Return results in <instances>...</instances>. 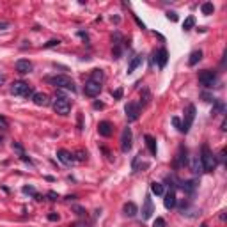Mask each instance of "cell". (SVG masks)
Masks as SVG:
<instances>
[{"mask_svg": "<svg viewBox=\"0 0 227 227\" xmlns=\"http://www.w3.org/2000/svg\"><path fill=\"white\" fill-rule=\"evenodd\" d=\"M200 96H202V99H204V101H215V99H213V96H211L209 92H202Z\"/></svg>", "mask_w": 227, "mask_h": 227, "instance_id": "41", "label": "cell"}, {"mask_svg": "<svg viewBox=\"0 0 227 227\" xmlns=\"http://www.w3.org/2000/svg\"><path fill=\"white\" fill-rule=\"evenodd\" d=\"M151 99H153V96H151L149 87H142V90H140V105L146 106V105L151 103Z\"/></svg>", "mask_w": 227, "mask_h": 227, "instance_id": "20", "label": "cell"}, {"mask_svg": "<svg viewBox=\"0 0 227 227\" xmlns=\"http://www.w3.org/2000/svg\"><path fill=\"white\" fill-rule=\"evenodd\" d=\"M78 130H80V131L83 130V116H82V112L78 114Z\"/></svg>", "mask_w": 227, "mask_h": 227, "instance_id": "42", "label": "cell"}, {"mask_svg": "<svg viewBox=\"0 0 227 227\" xmlns=\"http://www.w3.org/2000/svg\"><path fill=\"white\" fill-rule=\"evenodd\" d=\"M98 131H99L101 137H110V135L114 133V126H112L110 121H101L98 124Z\"/></svg>", "mask_w": 227, "mask_h": 227, "instance_id": "15", "label": "cell"}, {"mask_svg": "<svg viewBox=\"0 0 227 227\" xmlns=\"http://www.w3.org/2000/svg\"><path fill=\"white\" fill-rule=\"evenodd\" d=\"M73 211H75L78 216H83V215H85V208H82V206H73Z\"/></svg>", "mask_w": 227, "mask_h": 227, "instance_id": "35", "label": "cell"}, {"mask_svg": "<svg viewBox=\"0 0 227 227\" xmlns=\"http://www.w3.org/2000/svg\"><path fill=\"white\" fill-rule=\"evenodd\" d=\"M202 59V52L200 50H193L192 53H190V59H188V66H195L199 60Z\"/></svg>", "mask_w": 227, "mask_h": 227, "instance_id": "27", "label": "cell"}, {"mask_svg": "<svg viewBox=\"0 0 227 227\" xmlns=\"http://www.w3.org/2000/svg\"><path fill=\"white\" fill-rule=\"evenodd\" d=\"M78 36H80V37H82V39H85V41H87V39H89V37H87V34H85V32H78Z\"/></svg>", "mask_w": 227, "mask_h": 227, "instance_id": "50", "label": "cell"}, {"mask_svg": "<svg viewBox=\"0 0 227 227\" xmlns=\"http://www.w3.org/2000/svg\"><path fill=\"white\" fill-rule=\"evenodd\" d=\"M13 151H16L20 156H23V154H25V149H23V146H21L20 142H13Z\"/></svg>", "mask_w": 227, "mask_h": 227, "instance_id": "32", "label": "cell"}, {"mask_svg": "<svg viewBox=\"0 0 227 227\" xmlns=\"http://www.w3.org/2000/svg\"><path fill=\"white\" fill-rule=\"evenodd\" d=\"M44 179H46V181H50V183H53V181H55V177H53V176H46Z\"/></svg>", "mask_w": 227, "mask_h": 227, "instance_id": "51", "label": "cell"}, {"mask_svg": "<svg viewBox=\"0 0 227 227\" xmlns=\"http://www.w3.org/2000/svg\"><path fill=\"white\" fill-rule=\"evenodd\" d=\"M7 128H9V123H7V119L0 116V130H7Z\"/></svg>", "mask_w": 227, "mask_h": 227, "instance_id": "37", "label": "cell"}, {"mask_svg": "<svg viewBox=\"0 0 227 227\" xmlns=\"http://www.w3.org/2000/svg\"><path fill=\"white\" fill-rule=\"evenodd\" d=\"M52 106H53V112L59 114V116H67V114L71 112V101L67 99L64 94H60V92L55 94Z\"/></svg>", "mask_w": 227, "mask_h": 227, "instance_id": "2", "label": "cell"}, {"mask_svg": "<svg viewBox=\"0 0 227 227\" xmlns=\"http://www.w3.org/2000/svg\"><path fill=\"white\" fill-rule=\"evenodd\" d=\"M200 163H202V170L204 172H213L215 167H216V158L215 154L211 153L209 146L208 144H202V151H200Z\"/></svg>", "mask_w": 227, "mask_h": 227, "instance_id": "1", "label": "cell"}, {"mask_svg": "<svg viewBox=\"0 0 227 227\" xmlns=\"http://www.w3.org/2000/svg\"><path fill=\"white\" fill-rule=\"evenodd\" d=\"M197 183L199 181L197 179H190V181H183L181 183V188H183L186 193H193L195 192V188H197Z\"/></svg>", "mask_w": 227, "mask_h": 227, "instance_id": "21", "label": "cell"}, {"mask_svg": "<svg viewBox=\"0 0 227 227\" xmlns=\"http://www.w3.org/2000/svg\"><path fill=\"white\" fill-rule=\"evenodd\" d=\"M123 213L126 215V216H135V215H137L139 213V208H137V204H135V202H126L124 204V206H123Z\"/></svg>", "mask_w": 227, "mask_h": 227, "instance_id": "18", "label": "cell"}, {"mask_svg": "<svg viewBox=\"0 0 227 227\" xmlns=\"http://www.w3.org/2000/svg\"><path fill=\"white\" fill-rule=\"evenodd\" d=\"M32 101L37 106H48L50 105V98H48V94H44V92H34Z\"/></svg>", "mask_w": 227, "mask_h": 227, "instance_id": "16", "label": "cell"}, {"mask_svg": "<svg viewBox=\"0 0 227 227\" xmlns=\"http://www.w3.org/2000/svg\"><path fill=\"white\" fill-rule=\"evenodd\" d=\"M200 227H208V223H202V225H200Z\"/></svg>", "mask_w": 227, "mask_h": 227, "instance_id": "55", "label": "cell"}, {"mask_svg": "<svg viewBox=\"0 0 227 227\" xmlns=\"http://www.w3.org/2000/svg\"><path fill=\"white\" fill-rule=\"evenodd\" d=\"M131 140H133V135H131V128H124L123 133H121V151L123 153H128L131 149Z\"/></svg>", "mask_w": 227, "mask_h": 227, "instance_id": "8", "label": "cell"}, {"mask_svg": "<svg viewBox=\"0 0 227 227\" xmlns=\"http://www.w3.org/2000/svg\"><path fill=\"white\" fill-rule=\"evenodd\" d=\"M60 41L59 39H50L48 43H44V48H53V46H59Z\"/></svg>", "mask_w": 227, "mask_h": 227, "instance_id": "33", "label": "cell"}, {"mask_svg": "<svg viewBox=\"0 0 227 227\" xmlns=\"http://www.w3.org/2000/svg\"><path fill=\"white\" fill-rule=\"evenodd\" d=\"M69 227H89L85 222H73V223H69Z\"/></svg>", "mask_w": 227, "mask_h": 227, "instance_id": "44", "label": "cell"}, {"mask_svg": "<svg viewBox=\"0 0 227 227\" xmlns=\"http://www.w3.org/2000/svg\"><path fill=\"white\" fill-rule=\"evenodd\" d=\"M59 218H60L59 213H50V215H48V220H50V222H57Z\"/></svg>", "mask_w": 227, "mask_h": 227, "instance_id": "43", "label": "cell"}, {"mask_svg": "<svg viewBox=\"0 0 227 227\" xmlns=\"http://www.w3.org/2000/svg\"><path fill=\"white\" fill-rule=\"evenodd\" d=\"M167 225V222L162 218V216H158L156 220H154V223H153V227H165Z\"/></svg>", "mask_w": 227, "mask_h": 227, "instance_id": "34", "label": "cell"}, {"mask_svg": "<svg viewBox=\"0 0 227 227\" xmlns=\"http://www.w3.org/2000/svg\"><path fill=\"white\" fill-rule=\"evenodd\" d=\"M105 105L101 103V101H94V108H103Z\"/></svg>", "mask_w": 227, "mask_h": 227, "instance_id": "48", "label": "cell"}, {"mask_svg": "<svg viewBox=\"0 0 227 227\" xmlns=\"http://www.w3.org/2000/svg\"><path fill=\"white\" fill-rule=\"evenodd\" d=\"M167 18H169L170 21H177V13H174V11H169V13H167Z\"/></svg>", "mask_w": 227, "mask_h": 227, "instance_id": "39", "label": "cell"}, {"mask_svg": "<svg viewBox=\"0 0 227 227\" xmlns=\"http://www.w3.org/2000/svg\"><path fill=\"white\" fill-rule=\"evenodd\" d=\"M89 80H92V82H96V83H103V80H105V73L101 71V69H92V73H90V78Z\"/></svg>", "mask_w": 227, "mask_h": 227, "instance_id": "24", "label": "cell"}, {"mask_svg": "<svg viewBox=\"0 0 227 227\" xmlns=\"http://www.w3.org/2000/svg\"><path fill=\"white\" fill-rule=\"evenodd\" d=\"M73 156H75V160H76V162H85V160H87V151H83V149H78V151H76Z\"/></svg>", "mask_w": 227, "mask_h": 227, "instance_id": "29", "label": "cell"}, {"mask_svg": "<svg viewBox=\"0 0 227 227\" xmlns=\"http://www.w3.org/2000/svg\"><path fill=\"white\" fill-rule=\"evenodd\" d=\"M165 195V199H163V204H165V208L167 209H174L176 206H177V197H176V190H169L167 193H163Z\"/></svg>", "mask_w": 227, "mask_h": 227, "instance_id": "12", "label": "cell"}, {"mask_svg": "<svg viewBox=\"0 0 227 227\" xmlns=\"http://www.w3.org/2000/svg\"><path fill=\"white\" fill-rule=\"evenodd\" d=\"M83 92H85V96H89V98H96V96L101 92V85L96 83V82H92V80H87L85 85H83Z\"/></svg>", "mask_w": 227, "mask_h": 227, "instance_id": "9", "label": "cell"}, {"mask_svg": "<svg viewBox=\"0 0 227 227\" xmlns=\"http://www.w3.org/2000/svg\"><path fill=\"white\" fill-rule=\"evenodd\" d=\"M154 213V206H153V199L151 195H146L144 199V208H142V220H149Z\"/></svg>", "mask_w": 227, "mask_h": 227, "instance_id": "10", "label": "cell"}, {"mask_svg": "<svg viewBox=\"0 0 227 227\" xmlns=\"http://www.w3.org/2000/svg\"><path fill=\"white\" fill-rule=\"evenodd\" d=\"M142 60H144V59H142V55H135V57L131 59L130 66H128V75H130V73H133L135 69H137V67L142 64Z\"/></svg>", "mask_w": 227, "mask_h": 227, "instance_id": "23", "label": "cell"}, {"mask_svg": "<svg viewBox=\"0 0 227 227\" xmlns=\"http://www.w3.org/2000/svg\"><path fill=\"white\" fill-rule=\"evenodd\" d=\"M199 82L204 85V87H213L215 83H216V73L213 71V69H204V71H200L199 73Z\"/></svg>", "mask_w": 227, "mask_h": 227, "instance_id": "6", "label": "cell"}, {"mask_svg": "<svg viewBox=\"0 0 227 227\" xmlns=\"http://www.w3.org/2000/svg\"><path fill=\"white\" fill-rule=\"evenodd\" d=\"M154 60L158 62V66H160V67H165V66H167V60H169V52H167V48H160V50H158Z\"/></svg>", "mask_w": 227, "mask_h": 227, "instance_id": "17", "label": "cell"}, {"mask_svg": "<svg viewBox=\"0 0 227 227\" xmlns=\"http://www.w3.org/2000/svg\"><path fill=\"white\" fill-rule=\"evenodd\" d=\"M124 112H126V119H128V123H135V121L139 119V116H140V105L130 101V103L124 106Z\"/></svg>", "mask_w": 227, "mask_h": 227, "instance_id": "7", "label": "cell"}, {"mask_svg": "<svg viewBox=\"0 0 227 227\" xmlns=\"http://www.w3.org/2000/svg\"><path fill=\"white\" fill-rule=\"evenodd\" d=\"M222 130H223V131H225V130H227V121H225V119H223V121H222Z\"/></svg>", "mask_w": 227, "mask_h": 227, "instance_id": "52", "label": "cell"}, {"mask_svg": "<svg viewBox=\"0 0 227 227\" xmlns=\"http://www.w3.org/2000/svg\"><path fill=\"white\" fill-rule=\"evenodd\" d=\"M112 96L116 98V99H121V98H123V89L119 87V89H116V90H112Z\"/></svg>", "mask_w": 227, "mask_h": 227, "instance_id": "36", "label": "cell"}, {"mask_svg": "<svg viewBox=\"0 0 227 227\" xmlns=\"http://www.w3.org/2000/svg\"><path fill=\"white\" fill-rule=\"evenodd\" d=\"M172 124H174L177 130H181V121H179V117H172Z\"/></svg>", "mask_w": 227, "mask_h": 227, "instance_id": "45", "label": "cell"}, {"mask_svg": "<svg viewBox=\"0 0 227 227\" xmlns=\"http://www.w3.org/2000/svg\"><path fill=\"white\" fill-rule=\"evenodd\" d=\"M34 199H36V200H43L44 197H43V195H39V193H36V195H34Z\"/></svg>", "mask_w": 227, "mask_h": 227, "instance_id": "53", "label": "cell"}, {"mask_svg": "<svg viewBox=\"0 0 227 227\" xmlns=\"http://www.w3.org/2000/svg\"><path fill=\"white\" fill-rule=\"evenodd\" d=\"M193 25H195V18H193V16H188V18L185 20V23H183V30H190V29H193Z\"/></svg>", "mask_w": 227, "mask_h": 227, "instance_id": "30", "label": "cell"}, {"mask_svg": "<svg viewBox=\"0 0 227 227\" xmlns=\"http://www.w3.org/2000/svg\"><path fill=\"white\" fill-rule=\"evenodd\" d=\"M186 163V147L185 146H181L177 149V154L174 158V169H179V167H185Z\"/></svg>", "mask_w": 227, "mask_h": 227, "instance_id": "11", "label": "cell"}, {"mask_svg": "<svg viewBox=\"0 0 227 227\" xmlns=\"http://www.w3.org/2000/svg\"><path fill=\"white\" fill-rule=\"evenodd\" d=\"M218 160H220V162H225V149H222V151H220V154H218Z\"/></svg>", "mask_w": 227, "mask_h": 227, "instance_id": "47", "label": "cell"}, {"mask_svg": "<svg viewBox=\"0 0 227 227\" xmlns=\"http://www.w3.org/2000/svg\"><path fill=\"white\" fill-rule=\"evenodd\" d=\"M213 103H215V105H213L211 114H213V116H218V114H222V116H223V114H225V103H223L222 99H215Z\"/></svg>", "mask_w": 227, "mask_h": 227, "instance_id": "22", "label": "cell"}, {"mask_svg": "<svg viewBox=\"0 0 227 227\" xmlns=\"http://www.w3.org/2000/svg\"><path fill=\"white\" fill-rule=\"evenodd\" d=\"M57 158L64 163V165H71L75 162V156L69 153V151H66V149H59L57 151Z\"/></svg>", "mask_w": 227, "mask_h": 227, "instance_id": "14", "label": "cell"}, {"mask_svg": "<svg viewBox=\"0 0 227 227\" xmlns=\"http://www.w3.org/2000/svg\"><path fill=\"white\" fill-rule=\"evenodd\" d=\"M46 197H48L50 200H57V199H59V193L52 190V192H48V193H46Z\"/></svg>", "mask_w": 227, "mask_h": 227, "instance_id": "40", "label": "cell"}, {"mask_svg": "<svg viewBox=\"0 0 227 227\" xmlns=\"http://www.w3.org/2000/svg\"><path fill=\"white\" fill-rule=\"evenodd\" d=\"M4 82H6V76H4V75H2V73H0V85H2V83H4Z\"/></svg>", "mask_w": 227, "mask_h": 227, "instance_id": "54", "label": "cell"}, {"mask_svg": "<svg viewBox=\"0 0 227 227\" xmlns=\"http://www.w3.org/2000/svg\"><path fill=\"white\" fill-rule=\"evenodd\" d=\"M112 41H114V46H121L123 44V36H121V32H116L112 36Z\"/></svg>", "mask_w": 227, "mask_h": 227, "instance_id": "31", "label": "cell"}, {"mask_svg": "<svg viewBox=\"0 0 227 227\" xmlns=\"http://www.w3.org/2000/svg\"><path fill=\"white\" fill-rule=\"evenodd\" d=\"M200 11H202V14L209 16V14H213V11H215V6H213L211 2H206V4H202V6H200Z\"/></svg>", "mask_w": 227, "mask_h": 227, "instance_id": "28", "label": "cell"}, {"mask_svg": "<svg viewBox=\"0 0 227 227\" xmlns=\"http://www.w3.org/2000/svg\"><path fill=\"white\" fill-rule=\"evenodd\" d=\"M52 85H55L57 89H67V90H71V92H75L76 90V85L75 82L69 78V76H66V75H55V76H48L46 78Z\"/></svg>", "mask_w": 227, "mask_h": 227, "instance_id": "3", "label": "cell"}, {"mask_svg": "<svg viewBox=\"0 0 227 227\" xmlns=\"http://www.w3.org/2000/svg\"><path fill=\"white\" fill-rule=\"evenodd\" d=\"M144 140H146V146H147L149 153H151L153 156H156V140L151 137V135H146V137H144Z\"/></svg>", "mask_w": 227, "mask_h": 227, "instance_id": "25", "label": "cell"}, {"mask_svg": "<svg viewBox=\"0 0 227 227\" xmlns=\"http://www.w3.org/2000/svg\"><path fill=\"white\" fill-rule=\"evenodd\" d=\"M9 25H11L9 21H0V30H6V29H7Z\"/></svg>", "mask_w": 227, "mask_h": 227, "instance_id": "46", "label": "cell"}, {"mask_svg": "<svg viewBox=\"0 0 227 227\" xmlns=\"http://www.w3.org/2000/svg\"><path fill=\"white\" fill-rule=\"evenodd\" d=\"M190 170H192L193 174H200V172H204V170H202V163H200V158H199V156H192V158H190Z\"/></svg>", "mask_w": 227, "mask_h": 227, "instance_id": "19", "label": "cell"}, {"mask_svg": "<svg viewBox=\"0 0 227 227\" xmlns=\"http://www.w3.org/2000/svg\"><path fill=\"white\" fill-rule=\"evenodd\" d=\"M16 71L20 73V75H27V73H30L32 71V64L27 60V59H20V60H16Z\"/></svg>", "mask_w": 227, "mask_h": 227, "instance_id": "13", "label": "cell"}, {"mask_svg": "<svg viewBox=\"0 0 227 227\" xmlns=\"http://www.w3.org/2000/svg\"><path fill=\"white\" fill-rule=\"evenodd\" d=\"M11 92L14 94V96H23V98H32L34 96V90H32V87L27 83V82H14L13 85H11Z\"/></svg>", "mask_w": 227, "mask_h": 227, "instance_id": "4", "label": "cell"}, {"mask_svg": "<svg viewBox=\"0 0 227 227\" xmlns=\"http://www.w3.org/2000/svg\"><path fill=\"white\" fill-rule=\"evenodd\" d=\"M151 193H154L156 197H162V195L165 193L163 185H162V183H156V181H153V183H151Z\"/></svg>", "mask_w": 227, "mask_h": 227, "instance_id": "26", "label": "cell"}, {"mask_svg": "<svg viewBox=\"0 0 227 227\" xmlns=\"http://www.w3.org/2000/svg\"><path fill=\"white\" fill-rule=\"evenodd\" d=\"M23 193H27V195H36V190H34V186H23Z\"/></svg>", "mask_w": 227, "mask_h": 227, "instance_id": "38", "label": "cell"}, {"mask_svg": "<svg viewBox=\"0 0 227 227\" xmlns=\"http://www.w3.org/2000/svg\"><path fill=\"white\" fill-rule=\"evenodd\" d=\"M135 21H137V23H139V27H142V29H146V25H144V23H142V21H140V20H139V18H137V16H135Z\"/></svg>", "mask_w": 227, "mask_h": 227, "instance_id": "49", "label": "cell"}, {"mask_svg": "<svg viewBox=\"0 0 227 227\" xmlns=\"http://www.w3.org/2000/svg\"><path fill=\"white\" fill-rule=\"evenodd\" d=\"M195 112H197V108H195V105H188V108H186V114H185V121L181 123V133H188L190 131V128H192V124H193V119H195Z\"/></svg>", "mask_w": 227, "mask_h": 227, "instance_id": "5", "label": "cell"}]
</instances>
